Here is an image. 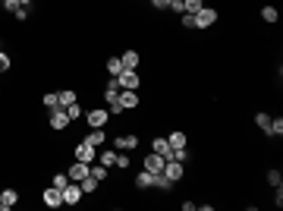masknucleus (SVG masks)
<instances>
[{
    "label": "nucleus",
    "instance_id": "nucleus-26",
    "mask_svg": "<svg viewBox=\"0 0 283 211\" xmlns=\"http://www.w3.org/2000/svg\"><path fill=\"white\" fill-rule=\"evenodd\" d=\"M255 126L267 133V129H271V114H258V117H255Z\"/></svg>",
    "mask_w": 283,
    "mask_h": 211
},
{
    "label": "nucleus",
    "instance_id": "nucleus-31",
    "mask_svg": "<svg viewBox=\"0 0 283 211\" xmlns=\"http://www.w3.org/2000/svg\"><path fill=\"white\" fill-rule=\"evenodd\" d=\"M183 3H186V13H198L201 6H205L201 0H183Z\"/></svg>",
    "mask_w": 283,
    "mask_h": 211
},
{
    "label": "nucleus",
    "instance_id": "nucleus-27",
    "mask_svg": "<svg viewBox=\"0 0 283 211\" xmlns=\"http://www.w3.org/2000/svg\"><path fill=\"white\" fill-rule=\"evenodd\" d=\"M267 183H271L274 189L283 186V176H280V170H267Z\"/></svg>",
    "mask_w": 283,
    "mask_h": 211
},
{
    "label": "nucleus",
    "instance_id": "nucleus-19",
    "mask_svg": "<svg viewBox=\"0 0 283 211\" xmlns=\"http://www.w3.org/2000/svg\"><path fill=\"white\" fill-rule=\"evenodd\" d=\"M167 142H170V148H186V133H183V129H173V133L170 136H167Z\"/></svg>",
    "mask_w": 283,
    "mask_h": 211
},
{
    "label": "nucleus",
    "instance_id": "nucleus-2",
    "mask_svg": "<svg viewBox=\"0 0 283 211\" xmlns=\"http://www.w3.org/2000/svg\"><path fill=\"white\" fill-rule=\"evenodd\" d=\"M220 13L214 10V6H201L198 13H195V29H211L214 22H217Z\"/></svg>",
    "mask_w": 283,
    "mask_h": 211
},
{
    "label": "nucleus",
    "instance_id": "nucleus-18",
    "mask_svg": "<svg viewBox=\"0 0 283 211\" xmlns=\"http://www.w3.org/2000/svg\"><path fill=\"white\" fill-rule=\"evenodd\" d=\"M85 142H88V145H94V148H104V142H107L104 129H91V133L85 136Z\"/></svg>",
    "mask_w": 283,
    "mask_h": 211
},
{
    "label": "nucleus",
    "instance_id": "nucleus-38",
    "mask_svg": "<svg viewBox=\"0 0 283 211\" xmlns=\"http://www.w3.org/2000/svg\"><path fill=\"white\" fill-rule=\"evenodd\" d=\"M113 167H129V155H117V164H113Z\"/></svg>",
    "mask_w": 283,
    "mask_h": 211
},
{
    "label": "nucleus",
    "instance_id": "nucleus-13",
    "mask_svg": "<svg viewBox=\"0 0 283 211\" xmlns=\"http://www.w3.org/2000/svg\"><path fill=\"white\" fill-rule=\"evenodd\" d=\"M151 148L158 151L160 158H167V161H170V155H173V148H170V142H167V136H158V139L151 142Z\"/></svg>",
    "mask_w": 283,
    "mask_h": 211
},
{
    "label": "nucleus",
    "instance_id": "nucleus-10",
    "mask_svg": "<svg viewBox=\"0 0 283 211\" xmlns=\"http://www.w3.org/2000/svg\"><path fill=\"white\" fill-rule=\"evenodd\" d=\"M113 79H117V82H120V88H139V82H142L136 70H123V72H120V76H113Z\"/></svg>",
    "mask_w": 283,
    "mask_h": 211
},
{
    "label": "nucleus",
    "instance_id": "nucleus-20",
    "mask_svg": "<svg viewBox=\"0 0 283 211\" xmlns=\"http://www.w3.org/2000/svg\"><path fill=\"white\" fill-rule=\"evenodd\" d=\"M148 186H154V174H148V170L142 167V174L136 176V189H148Z\"/></svg>",
    "mask_w": 283,
    "mask_h": 211
},
{
    "label": "nucleus",
    "instance_id": "nucleus-37",
    "mask_svg": "<svg viewBox=\"0 0 283 211\" xmlns=\"http://www.w3.org/2000/svg\"><path fill=\"white\" fill-rule=\"evenodd\" d=\"M183 25L186 29H195V13H183Z\"/></svg>",
    "mask_w": 283,
    "mask_h": 211
},
{
    "label": "nucleus",
    "instance_id": "nucleus-17",
    "mask_svg": "<svg viewBox=\"0 0 283 211\" xmlns=\"http://www.w3.org/2000/svg\"><path fill=\"white\" fill-rule=\"evenodd\" d=\"M79 98H76V91L72 88H63V91H57V104L60 107H70V104H76Z\"/></svg>",
    "mask_w": 283,
    "mask_h": 211
},
{
    "label": "nucleus",
    "instance_id": "nucleus-7",
    "mask_svg": "<svg viewBox=\"0 0 283 211\" xmlns=\"http://www.w3.org/2000/svg\"><path fill=\"white\" fill-rule=\"evenodd\" d=\"M76 161H85V164H91V161H98V148L94 145H88V142H79L76 145Z\"/></svg>",
    "mask_w": 283,
    "mask_h": 211
},
{
    "label": "nucleus",
    "instance_id": "nucleus-21",
    "mask_svg": "<svg viewBox=\"0 0 283 211\" xmlns=\"http://www.w3.org/2000/svg\"><path fill=\"white\" fill-rule=\"evenodd\" d=\"M98 164H104V167L110 170L113 164H117V151H104V148H101L98 151Z\"/></svg>",
    "mask_w": 283,
    "mask_h": 211
},
{
    "label": "nucleus",
    "instance_id": "nucleus-29",
    "mask_svg": "<svg viewBox=\"0 0 283 211\" xmlns=\"http://www.w3.org/2000/svg\"><path fill=\"white\" fill-rule=\"evenodd\" d=\"M41 101H44V107H47V110H51V107H57V91H47Z\"/></svg>",
    "mask_w": 283,
    "mask_h": 211
},
{
    "label": "nucleus",
    "instance_id": "nucleus-23",
    "mask_svg": "<svg viewBox=\"0 0 283 211\" xmlns=\"http://www.w3.org/2000/svg\"><path fill=\"white\" fill-rule=\"evenodd\" d=\"M261 19H265L267 25H274L280 19V10H277V6H265V10H261Z\"/></svg>",
    "mask_w": 283,
    "mask_h": 211
},
{
    "label": "nucleus",
    "instance_id": "nucleus-40",
    "mask_svg": "<svg viewBox=\"0 0 283 211\" xmlns=\"http://www.w3.org/2000/svg\"><path fill=\"white\" fill-rule=\"evenodd\" d=\"M151 6H158V10H167V6H170V0H151Z\"/></svg>",
    "mask_w": 283,
    "mask_h": 211
},
{
    "label": "nucleus",
    "instance_id": "nucleus-9",
    "mask_svg": "<svg viewBox=\"0 0 283 211\" xmlns=\"http://www.w3.org/2000/svg\"><path fill=\"white\" fill-rule=\"evenodd\" d=\"M41 202H44L47 208H60V205H63V193H60L57 186H47L44 193H41Z\"/></svg>",
    "mask_w": 283,
    "mask_h": 211
},
{
    "label": "nucleus",
    "instance_id": "nucleus-16",
    "mask_svg": "<svg viewBox=\"0 0 283 211\" xmlns=\"http://www.w3.org/2000/svg\"><path fill=\"white\" fill-rule=\"evenodd\" d=\"M117 95H120V82L110 76V79H107V85H104V101H107V104L117 101Z\"/></svg>",
    "mask_w": 283,
    "mask_h": 211
},
{
    "label": "nucleus",
    "instance_id": "nucleus-39",
    "mask_svg": "<svg viewBox=\"0 0 283 211\" xmlns=\"http://www.w3.org/2000/svg\"><path fill=\"white\" fill-rule=\"evenodd\" d=\"M274 205H277V208L283 205V189L280 186H277V193H274Z\"/></svg>",
    "mask_w": 283,
    "mask_h": 211
},
{
    "label": "nucleus",
    "instance_id": "nucleus-33",
    "mask_svg": "<svg viewBox=\"0 0 283 211\" xmlns=\"http://www.w3.org/2000/svg\"><path fill=\"white\" fill-rule=\"evenodd\" d=\"M0 6H3L6 13H16L19 10V0H0Z\"/></svg>",
    "mask_w": 283,
    "mask_h": 211
},
{
    "label": "nucleus",
    "instance_id": "nucleus-22",
    "mask_svg": "<svg viewBox=\"0 0 283 211\" xmlns=\"http://www.w3.org/2000/svg\"><path fill=\"white\" fill-rule=\"evenodd\" d=\"M79 186H82V193H85V195L98 193V180H94L91 174H88V176H82V180H79Z\"/></svg>",
    "mask_w": 283,
    "mask_h": 211
},
{
    "label": "nucleus",
    "instance_id": "nucleus-24",
    "mask_svg": "<svg viewBox=\"0 0 283 211\" xmlns=\"http://www.w3.org/2000/svg\"><path fill=\"white\" fill-rule=\"evenodd\" d=\"M107 72H110V76H120V72H123V63H120V57H110V60H107Z\"/></svg>",
    "mask_w": 283,
    "mask_h": 211
},
{
    "label": "nucleus",
    "instance_id": "nucleus-32",
    "mask_svg": "<svg viewBox=\"0 0 283 211\" xmlns=\"http://www.w3.org/2000/svg\"><path fill=\"white\" fill-rule=\"evenodd\" d=\"M167 10H173V13H179V16H183V13H186V3H183V0H170V6H167Z\"/></svg>",
    "mask_w": 283,
    "mask_h": 211
},
{
    "label": "nucleus",
    "instance_id": "nucleus-6",
    "mask_svg": "<svg viewBox=\"0 0 283 211\" xmlns=\"http://www.w3.org/2000/svg\"><path fill=\"white\" fill-rule=\"evenodd\" d=\"M160 174H164L170 183H179V180L186 176V170H183V161H173V158H170V161L164 164V170H160Z\"/></svg>",
    "mask_w": 283,
    "mask_h": 211
},
{
    "label": "nucleus",
    "instance_id": "nucleus-4",
    "mask_svg": "<svg viewBox=\"0 0 283 211\" xmlns=\"http://www.w3.org/2000/svg\"><path fill=\"white\" fill-rule=\"evenodd\" d=\"M60 193H63V205H79V202H82V186H79V183H66V186L63 189H60Z\"/></svg>",
    "mask_w": 283,
    "mask_h": 211
},
{
    "label": "nucleus",
    "instance_id": "nucleus-25",
    "mask_svg": "<svg viewBox=\"0 0 283 211\" xmlns=\"http://www.w3.org/2000/svg\"><path fill=\"white\" fill-rule=\"evenodd\" d=\"M267 136H277V139L283 136V120H280V117H277V120L271 117V129H267Z\"/></svg>",
    "mask_w": 283,
    "mask_h": 211
},
{
    "label": "nucleus",
    "instance_id": "nucleus-30",
    "mask_svg": "<svg viewBox=\"0 0 283 211\" xmlns=\"http://www.w3.org/2000/svg\"><path fill=\"white\" fill-rule=\"evenodd\" d=\"M66 114H70V120H79V117H82V107H79V101L70 104V107H66Z\"/></svg>",
    "mask_w": 283,
    "mask_h": 211
},
{
    "label": "nucleus",
    "instance_id": "nucleus-5",
    "mask_svg": "<svg viewBox=\"0 0 283 211\" xmlns=\"http://www.w3.org/2000/svg\"><path fill=\"white\" fill-rule=\"evenodd\" d=\"M117 101H120V107H123V110H132V107H139V104H142V98H139L136 88H120Z\"/></svg>",
    "mask_w": 283,
    "mask_h": 211
},
{
    "label": "nucleus",
    "instance_id": "nucleus-34",
    "mask_svg": "<svg viewBox=\"0 0 283 211\" xmlns=\"http://www.w3.org/2000/svg\"><path fill=\"white\" fill-rule=\"evenodd\" d=\"M13 16H16L19 22H25V19H29V6H22V3H19V10L13 13Z\"/></svg>",
    "mask_w": 283,
    "mask_h": 211
},
{
    "label": "nucleus",
    "instance_id": "nucleus-28",
    "mask_svg": "<svg viewBox=\"0 0 283 211\" xmlns=\"http://www.w3.org/2000/svg\"><path fill=\"white\" fill-rule=\"evenodd\" d=\"M66 183H70V176L66 174H53V180H51V186H57V189H63Z\"/></svg>",
    "mask_w": 283,
    "mask_h": 211
},
{
    "label": "nucleus",
    "instance_id": "nucleus-11",
    "mask_svg": "<svg viewBox=\"0 0 283 211\" xmlns=\"http://www.w3.org/2000/svg\"><path fill=\"white\" fill-rule=\"evenodd\" d=\"M16 202H19V189H3V193H0V211L16 208Z\"/></svg>",
    "mask_w": 283,
    "mask_h": 211
},
{
    "label": "nucleus",
    "instance_id": "nucleus-1",
    "mask_svg": "<svg viewBox=\"0 0 283 211\" xmlns=\"http://www.w3.org/2000/svg\"><path fill=\"white\" fill-rule=\"evenodd\" d=\"M47 120H51V129H57V133H63V129L72 123V120H70V114H66V107H60V104L47 110Z\"/></svg>",
    "mask_w": 283,
    "mask_h": 211
},
{
    "label": "nucleus",
    "instance_id": "nucleus-15",
    "mask_svg": "<svg viewBox=\"0 0 283 211\" xmlns=\"http://www.w3.org/2000/svg\"><path fill=\"white\" fill-rule=\"evenodd\" d=\"M113 145H117L120 151H126V148H139V136H117V139H113Z\"/></svg>",
    "mask_w": 283,
    "mask_h": 211
},
{
    "label": "nucleus",
    "instance_id": "nucleus-3",
    "mask_svg": "<svg viewBox=\"0 0 283 211\" xmlns=\"http://www.w3.org/2000/svg\"><path fill=\"white\" fill-rule=\"evenodd\" d=\"M110 120V114H107V107H91L88 114H85V123H88L91 129H104V123Z\"/></svg>",
    "mask_w": 283,
    "mask_h": 211
},
{
    "label": "nucleus",
    "instance_id": "nucleus-36",
    "mask_svg": "<svg viewBox=\"0 0 283 211\" xmlns=\"http://www.w3.org/2000/svg\"><path fill=\"white\" fill-rule=\"evenodd\" d=\"M170 158H173V161H186L189 151H186V148H173V155H170Z\"/></svg>",
    "mask_w": 283,
    "mask_h": 211
},
{
    "label": "nucleus",
    "instance_id": "nucleus-14",
    "mask_svg": "<svg viewBox=\"0 0 283 211\" xmlns=\"http://www.w3.org/2000/svg\"><path fill=\"white\" fill-rule=\"evenodd\" d=\"M120 63H123V70H139V63H142L139 51H123V57H120Z\"/></svg>",
    "mask_w": 283,
    "mask_h": 211
},
{
    "label": "nucleus",
    "instance_id": "nucleus-8",
    "mask_svg": "<svg viewBox=\"0 0 283 211\" xmlns=\"http://www.w3.org/2000/svg\"><path fill=\"white\" fill-rule=\"evenodd\" d=\"M164 164H167V158H160L158 151H151V155H145V161H142V167H145L148 174H160V170H164Z\"/></svg>",
    "mask_w": 283,
    "mask_h": 211
},
{
    "label": "nucleus",
    "instance_id": "nucleus-41",
    "mask_svg": "<svg viewBox=\"0 0 283 211\" xmlns=\"http://www.w3.org/2000/svg\"><path fill=\"white\" fill-rule=\"evenodd\" d=\"M19 3H22V6H29V3H32V0H19Z\"/></svg>",
    "mask_w": 283,
    "mask_h": 211
},
{
    "label": "nucleus",
    "instance_id": "nucleus-35",
    "mask_svg": "<svg viewBox=\"0 0 283 211\" xmlns=\"http://www.w3.org/2000/svg\"><path fill=\"white\" fill-rule=\"evenodd\" d=\"M10 67H13V60H10V57L3 54V51H0V72H6Z\"/></svg>",
    "mask_w": 283,
    "mask_h": 211
},
{
    "label": "nucleus",
    "instance_id": "nucleus-12",
    "mask_svg": "<svg viewBox=\"0 0 283 211\" xmlns=\"http://www.w3.org/2000/svg\"><path fill=\"white\" fill-rule=\"evenodd\" d=\"M66 176H70L72 183H79L82 176H88V164H85V161H72V167L66 170Z\"/></svg>",
    "mask_w": 283,
    "mask_h": 211
}]
</instances>
